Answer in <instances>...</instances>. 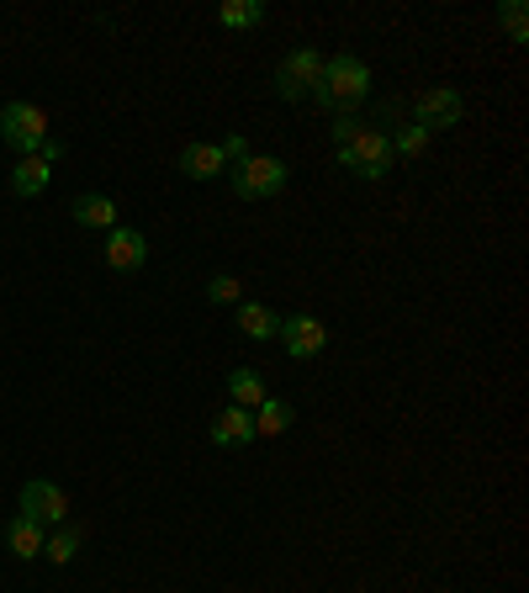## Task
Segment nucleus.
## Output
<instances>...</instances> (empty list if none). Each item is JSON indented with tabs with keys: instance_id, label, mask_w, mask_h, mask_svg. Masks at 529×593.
<instances>
[{
	"instance_id": "f257e3e1",
	"label": "nucleus",
	"mask_w": 529,
	"mask_h": 593,
	"mask_svg": "<svg viewBox=\"0 0 529 593\" xmlns=\"http://www.w3.org/2000/svg\"><path fill=\"white\" fill-rule=\"evenodd\" d=\"M365 96H371V64L360 59V54H334V59H324V80L313 90L318 107L339 112V118H354L365 107Z\"/></svg>"
},
{
	"instance_id": "f03ea898",
	"label": "nucleus",
	"mask_w": 529,
	"mask_h": 593,
	"mask_svg": "<svg viewBox=\"0 0 529 593\" xmlns=\"http://www.w3.org/2000/svg\"><path fill=\"white\" fill-rule=\"evenodd\" d=\"M228 186H234L244 202H270V197L286 186V159H275V154H249V159L228 165Z\"/></svg>"
},
{
	"instance_id": "7ed1b4c3",
	"label": "nucleus",
	"mask_w": 529,
	"mask_h": 593,
	"mask_svg": "<svg viewBox=\"0 0 529 593\" xmlns=\"http://www.w3.org/2000/svg\"><path fill=\"white\" fill-rule=\"evenodd\" d=\"M392 159H397V154H392V138H386L382 127H371V122L339 148V165H345L350 176H365V180H382L386 170H392Z\"/></svg>"
},
{
	"instance_id": "20e7f679",
	"label": "nucleus",
	"mask_w": 529,
	"mask_h": 593,
	"mask_svg": "<svg viewBox=\"0 0 529 593\" xmlns=\"http://www.w3.org/2000/svg\"><path fill=\"white\" fill-rule=\"evenodd\" d=\"M0 138L16 148L22 159L43 154V144H48V112L32 107V101H11V107L0 112Z\"/></svg>"
},
{
	"instance_id": "39448f33",
	"label": "nucleus",
	"mask_w": 529,
	"mask_h": 593,
	"mask_svg": "<svg viewBox=\"0 0 529 593\" xmlns=\"http://www.w3.org/2000/svg\"><path fill=\"white\" fill-rule=\"evenodd\" d=\"M324 80V54L318 48H292L286 59L275 64V90L281 101H307L313 90Z\"/></svg>"
},
{
	"instance_id": "423d86ee",
	"label": "nucleus",
	"mask_w": 529,
	"mask_h": 593,
	"mask_svg": "<svg viewBox=\"0 0 529 593\" xmlns=\"http://www.w3.org/2000/svg\"><path fill=\"white\" fill-rule=\"evenodd\" d=\"M466 118V101H461V90L455 86H429L413 96V122L418 127H429V133H440V127H455V122Z\"/></svg>"
},
{
	"instance_id": "0eeeda50",
	"label": "nucleus",
	"mask_w": 529,
	"mask_h": 593,
	"mask_svg": "<svg viewBox=\"0 0 529 593\" xmlns=\"http://www.w3.org/2000/svg\"><path fill=\"white\" fill-rule=\"evenodd\" d=\"M22 514H27L32 525H64L69 519V499H64L59 482H43V477H32V482H22Z\"/></svg>"
},
{
	"instance_id": "6e6552de",
	"label": "nucleus",
	"mask_w": 529,
	"mask_h": 593,
	"mask_svg": "<svg viewBox=\"0 0 529 593\" xmlns=\"http://www.w3.org/2000/svg\"><path fill=\"white\" fill-rule=\"evenodd\" d=\"M281 345L292 360H313L328 350V328L313 313H292V318H281Z\"/></svg>"
},
{
	"instance_id": "1a4fd4ad",
	"label": "nucleus",
	"mask_w": 529,
	"mask_h": 593,
	"mask_svg": "<svg viewBox=\"0 0 529 593\" xmlns=\"http://www.w3.org/2000/svg\"><path fill=\"white\" fill-rule=\"evenodd\" d=\"M144 260H148V238L138 234V228H122L117 223V228L106 234V266L127 276V270H144Z\"/></svg>"
},
{
	"instance_id": "9d476101",
	"label": "nucleus",
	"mask_w": 529,
	"mask_h": 593,
	"mask_svg": "<svg viewBox=\"0 0 529 593\" xmlns=\"http://www.w3.org/2000/svg\"><path fill=\"white\" fill-rule=\"evenodd\" d=\"M180 176L185 180H217V176H228V159H223V148L217 144H185L180 148Z\"/></svg>"
},
{
	"instance_id": "9b49d317",
	"label": "nucleus",
	"mask_w": 529,
	"mask_h": 593,
	"mask_svg": "<svg viewBox=\"0 0 529 593\" xmlns=\"http://www.w3.org/2000/svg\"><path fill=\"white\" fill-rule=\"evenodd\" d=\"M234 324H238L244 339H281V313H275V307H264V302H238Z\"/></svg>"
},
{
	"instance_id": "f8f14e48",
	"label": "nucleus",
	"mask_w": 529,
	"mask_h": 593,
	"mask_svg": "<svg viewBox=\"0 0 529 593\" xmlns=\"http://www.w3.org/2000/svg\"><path fill=\"white\" fill-rule=\"evenodd\" d=\"M5 546H11V557L32 562V557H43V546H48V530H43V525H32L27 514H16V519L5 525Z\"/></svg>"
},
{
	"instance_id": "ddd939ff",
	"label": "nucleus",
	"mask_w": 529,
	"mask_h": 593,
	"mask_svg": "<svg viewBox=\"0 0 529 593\" xmlns=\"http://www.w3.org/2000/svg\"><path fill=\"white\" fill-rule=\"evenodd\" d=\"M212 440H217V445H249V440H255V414L228 403L223 414L212 418Z\"/></svg>"
},
{
	"instance_id": "4468645a",
	"label": "nucleus",
	"mask_w": 529,
	"mask_h": 593,
	"mask_svg": "<svg viewBox=\"0 0 529 593\" xmlns=\"http://www.w3.org/2000/svg\"><path fill=\"white\" fill-rule=\"evenodd\" d=\"M48 180H54V165H48L43 154H32V159H22V165L11 170V191H16V197H43Z\"/></svg>"
},
{
	"instance_id": "2eb2a0df",
	"label": "nucleus",
	"mask_w": 529,
	"mask_h": 593,
	"mask_svg": "<svg viewBox=\"0 0 529 593\" xmlns=\"http://www.w3.org/2000/svg\"><path fill=\"white\" fill-rule=\"evenodd\" d=\"M228 392H234V409H260L264 398H270V387H264V377L260 371H249V366H238L234 377H228Z\"/></svg>"
},
{
	"instance_id": "dca6fc26",
	"label": "nucleus",
	"mask_w": 529,
	"mask_h": 593,
	"mask_svg": "<svg viewBox=\"0 0 529 593\" xmlns=\"http://www.w3.org/2000/svg\"><path fill=\"white\" fill-rule=\"evenodd\" d=\"M75 223L80 228H117V202L112 197H75Z\"/></svg>"
},
{
	"instance_id": "f3484780",
	"label": "nucleus",
	"mask_w": 529,
	"mask_h": 593,
	"mask_svg": "<svg viewBox=\"0 0 529 593\" xmlns=\"http://www.w3.org/2000/svg\"><path fill=\"white\" fill-rule=\"evenodd\" d=\"M292 403H286V398H264L260 409H255V440H260V435H286V429H292Z\"/></svg>"
},
{
	"instance_id": "a211bd4d",
	"label": "nucleus",
	"mask_w": 529,
	"mask_h": 593,
	"mask_svg": "<svg viewBox=\"0 0 529 593\" xmlns=\"http://www.w3.org/2000/svg\"><path fill=\"white\" fill-rule=\"evenodd\" d=\"M217 22L228 32H249L264 22V5L260 0H223V11H217Z\"/></svg>"
},
{
	"instance_id": "6ab92c4d",
	"label": "nucleus",
	"mask_w": 529,
	"mask_h": 593,
	"mask_svg": "<svg viewBox=\"0 0 529 593\" xmlns=\"http://www.w3.org/2000/svg\"><path fill=\"white\" fill-rule=\"evenodd\" d=\"M75 551H80V530H75V525H59V530L48 535V546H43V557H48V562H75Z\"/></svg>"
},
{
	"instance_id": "aec40b11",
	"label": "nucleus",
	"mask_w": 529,
	"mask_h": 593,
	"mask_svg": "<svg viewBox=\"0 0 529 593\" xmlns=\"http://www.w3.org/2000/svg\"><path fill=\"white\" fill-rule=\"evenodd\" d=\"M206 296H212L217 307H238V302H244V281L223 270V276H212V281H206Z\"/></svg>"
},
{
	"instance_id": "412c9836",
	"label": "nucleus",
	"mask_w": 529,
	"mask_h": 593,
	"mask_svg": "<svg viewBox=\"0 0 529 593\" xmlns=\"http://www.w3.org/2000/svg\"><path fill=\"white\" fill-rule=\"evenodd\" d=\"M429 138H435V133H429V127H418V122H408V127H403V133H397V138H392V154H424V148H429Z\"/></svg>"
},
{
	"instance_id": "4be33fe9",
	"label": "nucleus",
	"mask_w": 529,
	"mask_h": 593,
	"mask_svg": "<svg viewBox=\"0 0 529 593\" xmlns=\"http://www.w3.org/2000/svg\"><path fill=\"white\" fill-rule=\"evenodd\" d=\"M503 32H508L514 43H525V0H508V5H503Z\"/></svg>"
},
{
	"instance_id": "5701e85b",
	"label": "nucleus",
	"mask_w": 529,
	"mask_h": 593,
	"mask_svg": "<svg viewBox=\"0 0 529 593\" xmlns=\"http://www.w3.org/2000/svg\"><path fill=\"white\" fill-rule=\"evenodd\" d=\"M360 127H365L360 118H334V148H345L354 133H360Z\"/></svg>"
},
{
	"instance_id": "b1692460",
	"label": "nucleus",
	"mask_w": 529,
	"mask_h": 593,
	"mask_svg": "<svg viewBox=\"0 0 529 593\" xmlns=\"http://www.w3.org/2000/svg\"><path fill=\"white\" fill-rule=\"evenodd\" d=\"M223 159H228V165H238V159H249V144H244V133H234V138H223Z\"/></svg>"
}]
</instances>
